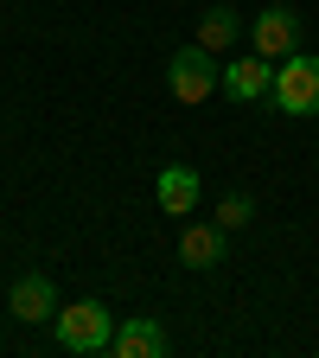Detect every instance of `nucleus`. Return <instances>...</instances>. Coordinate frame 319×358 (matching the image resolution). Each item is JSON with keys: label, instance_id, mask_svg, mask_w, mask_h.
Returning a JSON list of instances; mask_svg holds the SVG:
<instances>
[{"label": "nucleus", "instance_id": "0eeeda50", "mask_svg": "<svg viewBox=\"0 0 319 358\" xmlns=\"http://www.w3.org/2000/svg\"><path fill=\"white\" fill-rule=\"evenodd\" d=\"M7 307H13V320H26V327L58 320V288L45 282V275H20V282H13V294H7Z\"/></svg>", "mask_w": 319, "mask_h": 358}, {"label": "nucleus", "instance_id": "7ed1b4c3", "mask_svg": "<svg viewBox=\"0 0 319 358\" xmlns=\"http://www.w3.org/2000/svg\"><path fill=\"white\" fill-rule=\"evenodd\" d=\"M166 90L179 103H205L211 90H223V71H217V52H205V45L192 38L186 52H172V64H166Z\"/></svg>", "mask_w": 319, "mask_h": 358}, {"label": "nucleus", "instance_id": "9b49d317", "mask_svg": "<svg viewBox=\"0 0 319 358\" xmlns=\"http://www.w3.org/2000/svg\"><path fill=\"white\" fill-rule=\"evenodd\" d=\"M249 217H255V205H249L243 192H230V199H223V205H217V224H223V231H243V224H249Z\"/></svg>", "mask_w": 319, "mask_h": 358}, {"label": "nucleus", "instance_id": "f257e3e1", "mask_svg": "<svg viewBox=\"0 0 319 358\" xmlns=\"http://www.w3.org/2000/svg\"><path fill=\"white\" fill-rule=\"evenodd\" d=\"M52 333H58L64 352H109V339H115V313H109L103 301H77V307H58Z\"/></svg>", "mask_w": 319, "mask_h": 358}, {"label": "nucleus", "instance_id": "39448f33", "mask_svg": "<svg viewBox=\"0 0 319 358\" xmlns=\"http://www.w3.org/2000/svg\"><path fill=\"white\" fill-rule=\"evenodd\" d=\"M109 352H115V358H166L172 339H166L160 320H147V313H128V320L115 327V339H109Z\"/></svg>", "mask_w": 319, "mask_h": 358}, {"label": "nucleus", "instance_id": "f03ea898", "mask_svg": "<svg viewBox=\"0 0 319 358\" xmlns=\"http://www.w3.org/2000/svg\"><path fill=\"white\" fill-rule=\"evenodd\" d=\"M268 109L281 115H319V58H281L275 64V90H268Z\"/></svg>", "mask_w": 319, "mask_h": 358}, {"label": "nucleus", "instance_id": "9d476101", "mask_svg": "<svg viewBox=\"0 0 319 358\" xmlns=\"http://www.w3.org/2000/svg\"><path fill=\"white\" fill-rule=\"evenodd\" d=\"M243 38V20H237V7H205V20H198V45L205 52H230V45Z\"/></svg>", "mask_w": 319, "mask_h": 358}, {"label": "nucleus", "instance_id": "423d86ee", "mask_svg": "<svg viewBox=\"0 0 319 358\" xmlns=\"http://www.w3.org/2000/svg\"><path fill=\"white\" fill-rule=\"evenodd\" d=\"M223 90H230L237 103H268V90H275V58H230V71H223Z\"/></svg>", "mask_w": 319, "mask_h": 358}, {"label": "nucleus", "instance_id": "20e7f679", "mask_svg": "<svg viewBox=\"0 0 319 358\" xmlns=\"http://www.w3.org/2000/svg\"><path fill=\"white\" fill-rule=\"evenodd\" d=\"M249 45H255L262 58H275V64L294 58V52H300V13H294V7H262L255 26H249Z\"/></svg>", "mask_w": 319, "mask_h": 358}, {"label": "nucleus", "instance_id": "1a4fd4ad", "mask_svg": "<svg viewBox=\"0 0 319 358\" xmlns=\"http://www.w3.org/2000/svg\"><path fill=\"white\" fill-rule=\"evenodd\" d=\"M154 199H160V211H172V217L198 211V173H192V166H166V173L154 179Z\"/></svg>", "mask_w": 319, "mask_h": 358}, {"label": "nucleus", "instance_id": "6e6552de", "mask_svg": "<svg viewBox=\"0 0 319 358\" xmlns=\"http://www.w3.org/2000/svg\"><path fill=\"white\" fill-rule=\"evenodd\" d=\"M179 262L186 268H217L223 262V224L211 217V224H186L179 231Z\"/></svg>", "mask_w": 319, "mask_h": 358}]
</instances>
